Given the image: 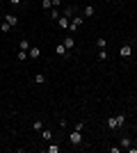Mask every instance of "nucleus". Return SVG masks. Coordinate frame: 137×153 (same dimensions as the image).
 Returning a JSON list of instances; mask_svg holds the SVG:
<instances>
[{"label": "nucleus", "instance_id": "obj_1", "mask_svg": "<svg viewBox=\"0 0 137 153\" xmlns=\"http://www.w3.org/2000/svg\"><path fill=\"white\" fill-rule=\"evenodd\" d=\"M124 126H126V117L124 114H114V117L107 119V128H110L112 133H117L119 128H124Z\"/></svg>", "mask_w": 137, "mask_h": 153}, {"label": "nucleus", "instance_id": "obj_2", "mask_svg": "<svg viewBox=\"0 0 137 153\" xmlns=\"http://www.w3.org/2000/svg\"><path fill=\"white\" fill-rule=\"evenodd\" d=\"M82 21H85V16H82V14H76V16H73L71 19V23H69V32H78L80 30V25H82Z\"/></svg>", "mask_w": 137, "mask_h": 153}, {"label": "nucleus", "instance_id": "obj_3", "mask_svg": "<svg viewBox=\"0 0 137 153\" xmlns=\"http://www.w3.org/2000/svg\"><path fill=\"white\" fill-rule=\"evenodd\" d=\"M80 142H82V130H78V128H73V133H69V144H73V146H78Z\"/></svg>", "mask_w": 137, "mask_h": 153}, {"label": "nucleus", "instance_id": "obj_4", "mask_svg": "<svg viewBox=\"0 0 137 153\" xmlns=\"http://www.w3.org/2000/svg\"><path fill=\"white\" fill-rule=\"evenodd\" d=\"M119 55L124 59H130L133 57V44H124L121 48H119Z\"/></svg>", "mask_w": 137, "mask_h": 153}, {"label": "nucleus", "instance_id": "obj_5", "mask_svg": "<svg viewBox=\"0 0 137 153\" xmlns=\"http://www.w3.org/2000/svg\"><path fill=\"white\" fill-rule=\"evenodd\" d=\"M55 53H57L59 57H64V59L71 57V51H66V46H64V44H57V46H55Z\"/></svg>", "mask_w": 137, "mask_h": 153}, {"label": "nucleus", "instance_id": "obj_6", "mask_svg": "<svg viewBox=\"0 0 137 153\" xmlns=\"http://www.w3.org/2000/svg\"><path fill=\"white\" fill-rule=\"evenodd\" d=\"M66 16V19H73V16H76V14H78V7H73V5H66L64 7V12H62Z\"/></svg>", "mask_w": 137, "mask_h": 153}, {"label": "nucleus", "instance_id": "obj_7", "mask_svg": "<svg viewBox=\"0 0 137 153\" xmlns=\"http://www.w3.org/2000/svg\"><path fill=\"white\" fill-rule=\"evenodd\" d=\"M2 19H5V21H7V23H9L12 27H16V25H19V16H16V14H5Z\"/></svg>", "mask_w": 137, "mask_h": 153}, {"label": "nucleus", "instance_id": "obj_8", "mask_svg": "<svg viewBox=\"0 0 137 153\" xmlns=\"http://www.w3.org/2000/svg\"><path fill=\"white\" fill-rule=\"evenodd\" d=\"M27 55H30L32 59H39V57H41V48H39V46H30V51H27Z\"/></svg>", "mask_w": 137, "mask_h": 153}, {"label": "nucleus", "instance_id": "obj_9", "mask_svg": "<svg viewBox=\"0 0 137 153\" xmlns=\"http://www.w3.org/2000/svg\"><path fill=\"white\" fill-rule=\"evenodd\" d=\"M94 14H96V7L94 5H87L85 9H82V16H85V19H89V16H94Z\"/></svg>", "mask_w": 137, "mask_h": 153}, {"label": "nucleus", "instance_id": "obj_10", "mask_svg": "<svg viewBox=\"0 0 137 153\" xmlns=\"http://www.w3.org/2000/svg\"><path fill=\"white\" fill-rule=\"evenodd\" d=\"M69 23H71V19H66V16H59L57 19V25L62 27V30H69Z\"/></svg>", "mask_w": 137, "mask_h": 153}, {"label": "nucleus", "instance_id": "obj_11", "mask_svg": "<svg viewBox=\"0 0 137 153\" xmlns=\"http://www.w3.org/2000/svg\"><path fill=\"white\" fill-rule=\"evenodd\" d=\"M62 44L66 46V51H73V48H76V39H73V37H66Z\"/></svg>", "mask_w": 137, "mask_h": 153}, {"label": "nucleus", "instance_id": "obj_12", "mask_svg": "<svg viewBox=\"0 0 137 153\" xmlns=\"http://www.w3.org/2000/svg\"><path fill=\"white\" fill-rule=\"evenodd\" d=\"M53 137H55V135H53V130H46V128L41 130V140H44V142H50Z\"/></svg>", "mask_w": 137, "mask_h": 153}, {"label": "nucleus", "instance_id": "obj_13", "mask_svg": "<svg viewBox=\"0 0 137 153\" xmlns=\"http://www.w3.org/2000/svg\"><path fill=\"white\" fill-rule=\"evenodd\" d=\"M32 130H37V133H41V130H44V121H41V119H37V121H32Z\"/></svg>", "mask_w": 137, "mask_h": 153}, {"label": "nucleus", "instance_id": "obj_14", "mask_svg": "<svg viewBox=\"0 0 137 153\" xmlns=\"http://www.w3.org/2000/svg\"><path fill=\"white\" fill-rule=\"evenodd\" d=\"M41 9H44V12H50L53 9V0H41Z\"/></svg>", "mask_w": 137, "mask_h": 153}, {"label": "nucleus", "instance_id": "obj_15", "mask_svg": "<svg viewBox=\"0 0 137 153\" xmlns=\"http://www.w3.org/2000/svg\"><path fill=\"white\" fill-rule=\"evenodd\" d=\"M19 46H21L19 51H30V41H27V39H25V37L21 39V44H19Z\"/></svg>", "mask_w": 137, "mask_h": 153}, {"label": "nucleus", "instance_id": "obj_16", "mask_svg": "<svg viewBox=\"0 0 137 153\" xmlns=\"http://www.w3.org/2000/svg\"><path fill=\"white\" fill-rule=\"evenodd\" d=\"M98 59H101V62H105V59L110 57V55H107V48H103V51H98V55H96Z\"/></svg>", "mask_w": 137, "mask_h": 153}, {"label": "nucleus", "instance_id": "obj_17", "mask_svg": "<svg viewBox=\"0 0 137 153\" xmlns=\"http://www.w3.org/2000/svg\"><path fill=\"white\" fill-rule=\"evenodd\" d=\"M96 46L101 48V51H103V48H107V41H105V37H98V39H96Z\"/></svg>", "mask_w": 137, "mask_h": 153}, {"label": "nucleus", "instance_id": "obj_18", "mask_svg": "<svg viewBox=\"0 0 137 153\" xmlns=\"http://www.w3.org/2000/svg\"><path fill=\"white\" fill-rule=\"evenodd\" d=\"M34 82L37 85H46V76L44 73H37V76H34Z\"/></svg>", "mask_w": 137, "mask_h": 153}, {"label": "nucleus", "instance_id": "obj_19", "mask_svg": "<svg viewBox=\"0 0 137 153\" xmlns=\"http://www.w3.org/2000/svg\"><path fill=\"white\" fill-rule=\"evenodd\" d=\"M9 30H12V25H9L7 21H2V23H0V32H5V34H7Z\"/></svg>", "mask_w": 137, "mask_h": 153}, {"label": "nucleus", "instance_id": "obj_20", "mask_svg": "<svg viewBox=\"0 0 137 153\" xmlns=\"http://www.w3.org/2000/svg\"><path fill=\"white\" fill-rule=\"evenodd\" d=\"M16 57H19L21 62H25V59L30 57V55H27V51H19V53H16Z\"/></svg>", "mask_w": 137, "mask_h": 153}, {"label": "nucleus", "instance_id": "obj_21", "mask_svg": "<svg viewBox=\"0 0 137 153\" xmlns=\"http://www.w3.org/2000/svg\"><path fill=\"white\" fill-rule=\"evenodd\" d=\"M46 151H48V153H59V151H62V146H59V144H53V146H48Z\"/></svg>", "mask_w": 137, "mask_h": 153}, {"label": "nucleus", "instance_id": "obj_22", "mask_svg": "<svg viewBox=\"0 0 137 153\" xmlns=\"http://www.w3.org/2000/svg\"><path fill=\"white\" fill-rule=\"evenodd\" d=\"M130 144H133V140H130V137H121V146H124V149H128Z\"/></svg>", "mask_w": 137, "mask_h": 153}, {"label": "nucleus", "instance_id": "obj_23", "mask_svg": "<svg viewBox=\"0 0 137 153\" xmlns=\"http://www.w3.org/2000/svg\"><path fill=\"white\" fill-rule=\"evenodd\" d=\"M59 16H62L59 9H57V7H53V9H50V19H59Z\"/></svg>", "mask_w": 137, "mask_h": 153}, {"label": "nucleus", "instance_id": "obj_24", "mask_svg": "<svg viewBox=\"0 0 137 153\" xmlns=\"http://www.w3.org/2000/svg\"><path fill=\"white\" fill-rule=\"evenodd\" d=\"M107 151H110V153H121V146H110Z\"/></svg>", "mask_w": 137, "mask_h": 153}, {"label": "nucleus", "instance_id": "obj_25", "mask_svg": "<svg viewBox=\"0 0 137 153\" xmlns=\"http://www.w3.org/2000/svg\"><path fill=\"white\" fill-rule=\"evenodd\" d=\"M7 2H9V5H14V7H19L21 2H23V0H7Z\"/></svg>", "mask_w": 137, "mask_h": 153}, {"label": "nucleus", "instance_id": "obj_26", "mask_svg": "<svg viewBox=\"0 0 137 153\" xmlns=\"http://www.w3.org/2000/svg\"><path fill=\"white\" fill-rule=\"evenodd\" d=\"M62 5V0H53V7H59Z\"/></svg>", "mask_w": 137, "mask_h": 153}, {"label": "nucleus", "instance_id": "obj_27", "mask_svg": "<svg viewBox=\"0 0 137 153\" xmlns=\"http://www.w3.org/2000/svg\"><path fill=\"white\" fill-rule=\"evenodd\" d=\"M128 151H130V153H137V146H128Z\"/></svg>", "mask_w": 137, "mask_h": 153}, {"label": "nucleus", "instance_id": "obj_28", "mask_svg": "<svg viewBox=\"0 0 137 153\" xmlns=\"http://www.w3.org/2000/svg\"><path fill=\"white\" fill-rule=\"evenodd\" d=\"M105 2H114V0H105Z\"/></svg>", "mask_w": 137, "mask_h": 153}]
</instances>
